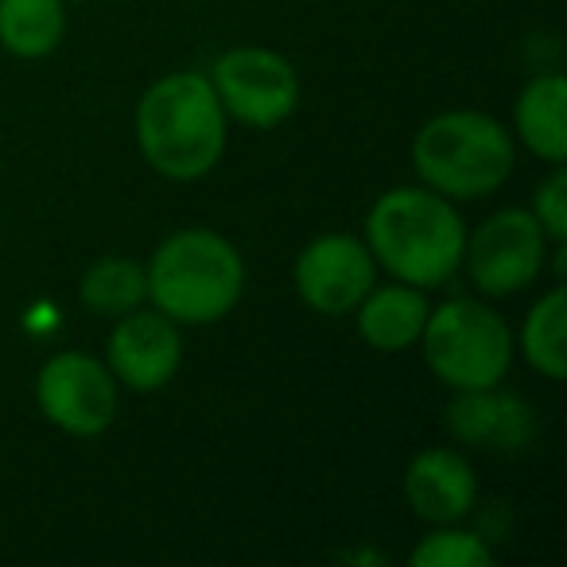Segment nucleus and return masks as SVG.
I'll list each match as a JSON object with an SVG mask.
<instances>
[{
    "instance_id": "f257e3e1",
    "label": "nucleus",
    "mask_w": 567,
    "mask_h": 567,
    "mask_svg": "<svg viewBox=\"0 0 567 567\" xmlns=\"http://www.w3.org/2000/svg\"><path fill=\"white\" fill-rule=\"evenodd\" d=\"M141 152L167 179H203L226 148V110L210 79L179 71L148 86L136 105Z\"/></svg>"
},
{
    "instance_id": "f03ea898",
    "label": "nucleus",
    "mask_w": 567,
    "mask_h": 567,
    "mask_svg": "<svg viewBox=\"0 0 567 567\" xmlns=\"http://www.w3.org/2000/svg\"><path fill=\"white\" fill-rule=\"evenodd\" d=\"M365 249L381 268L412 288H440L463 265L466 229L435 190L396 187L373 203L365 218Z\"/></svg>"
},
{
    "instance_id": "7ed1b4c3",
    "label": "nucleus",
    "mask_w": 567,
    "mask_h": 567,
    "mask_svg": "<svg viewBox=\"0 0 567 567\" xmlns=\"http://www.w3.org/2000/svg\"><path fill=\"white\" fill-rule=\"evenodd\" d=\"M148 300L172 323L206 327L234 311L245 288V265L237 249L214 229H179L152 257L144 272Z\"/></svg>"
},
{
    "instance_id": "20e7f679",
    "label": "nucleus",
    "mask_w": 567,
    "mask_h": 567,
    "mask_svg": "<svg viewBox=\"0 0 567 567\" xmlns=\"http://www.w3.org/2000/svg\"><path fill=\"white\" fill-rule=\"evenodd\" d=\"M412 164L435 195L482 198L509 179L513 141L486 113H440L412 141Z\"/></svg>"
},
{
    "instance_id": "39448f33",
    "label": "nucleus",
    "mask_w": 567,
    "mask_h": 567,
    "mask_svg": "<svg viewBox=\"0 0 567 567\" xmlns=\"http://www.w3.org/2000/svg\"><path fill=\"white\" fill-rule=\"evenodd\" d=\"M420 339H424V358L432 373L455 393L497 385L513 365V334L505 319L486 303L447 300L443 308L427 311Z\"/></svg>"
},
{
    "instance_id": "423d86ee",
    "label": "nucleus",
    "mask_w": 567,
    "mask_h": 567,
    "mask_svg": "<svg viewBox=\"0 0 567 567\" xmlns=\"http://www.w3.org/2000/svg\"><path fill=\"white\" fill-rule=\"evenodd\" d=\"M210 86L221 110L249 128H272L296 110L300 82L288 59L265 48H237L214 63Z\"/></svg>"
},
{
    "instance_id": "0eeeda50",
    "label": "nucleus",
    "mask_w": 567,
    "mask_h": 567,
    "mask_svg": "<svg viewBox=\"0 0 567 567\" xmlns=\"http://www.w3.org/2000/svg\"><path fill=\"white\" fill-rule=\"evenodd\" d=\"M544 245L548 237L528 210H497L463 245V260L486 296H517L540 276Z\"/></svg>"
},
{
    "instance_id": "6e6552de",
    "label": "nucleus",
    "mask_w": 567,
    "mask_h": 567,
    "mask_svg": "<svg viewBox=\"0 0 567 567\" xmlns=\"http://www.w3.org/2000/svg\"><path fill=\"white\" fill-rule=\"evenodd\" d=\"M40 412L71 435H102L117 416L113 373L90 354H55L35 381Z\"/></svg>"
},
{
    "instance_id": "1a4fd4ad",
    "label": "nucleus",
    "mask_w": 567,
    "mask_h": 567,
    "mask_svg": "<svg viewBox=\"0 0 567 567\" xmlns=\"http://www.w3.org/2000/svg\"><path fill=\"white\" fill-rule=\"evenodd\" d=\"M378 280V260L347 234L316 237L296 260V288L303 303L323 316H350Z\"/></svg>"
},
{
    "instance_id": "9d476101",
    "label": "nucleus",
    "mask_w": 567,
    "mask_h": 567,
    "mask_svg": "<svg viewBox=\"0 0 567 567\" xmlns=\"http://www.w3.org/2000/svg\"><path fill=\"white\" fill-rule=\"evenodd\" d=\"M183 358L179 331L159 311H125L110 334V373L133 393H156L175 378Z\"/></svg>"
},
{
    "instance_id": "9b49d317",
    "label": "nucleus",
    "mask_w": 567,
    "mask_h": 567,
    "mask_svg": "<svg viewBox=\"0 0 567 567\" xmlns=\"http://www.w3.org/2000/svg\"><path fill=\"white\" fill-rule=\"evenodd\" d=\"M404 497H409L416 517L432 520V525H455V520H463L474 509L478 482H474L471 463L458 451L432 447L420 451L409 463Z\"/></svg>"
},
{
    "instance_id": "f8f14e48",
    "label": "nucleus",
    "mask_w": 567,
    "mask_h": 567,
    "mask_svg": "<svg viewBox=\"0 0 567 567\" xmlns=\"http://www.w3.org/2000/svg\"><path fill=\"white\" fill-rule=\"evenodd\" d=\"M447 427L458 443L482 451H517L533 440V412L520 396L489 389H458L447 404Z\"/></svg>"
},
{
    "instance_id": "ddd939ff",
    "label": "nucleus",
    "mask_w": 567,
    "mask_h": 567,
    "mask_svg": "<svg viewBox=\"0 0 567 567\" xmlns=\"http://www.w3.org/2000/svg\"><path fill=\"white\" fill-rule=\"evenodd\" d=\"M427 311L432 308H427L424 292H416L412 284H389V288L373 284L365 300L358 303V334L373 350L396 354V350H409L412 342H420Z\"/></svg>"
},
{
    "instance_id": "4468645a",
    "label": "nucleus",
    "mask_w": 567,
    "mask_h": 567,
    "mask_svg": "<svg viewBox=\"0 0 567 567\" xmlns=\"http://www.w3.org/2000/svg\"><path fill=\"white\" fill-rule=\"evenodd\" d=\"M564 105H567V82L559 74H540L533 79L517 97V133L528 152H536L548 164H564L567 159V125H564Z\"/></svg>"
},
{
    "instance_id": "2eb2a0df",
    "label": "nucleus",
    "mask_w": 567,
    "mask_h": 567,
    "mask_svg": "<svg viewBox=\"0 0 567 567\" xmlns=\"http://www.w3.org/2000/svg\"><path fill=\"white\" fill-rule=\"evenodd\" d=\"M63 0H0V48L20 59H43L63 43Z\"/></svg>"
},
{
    "instance_id": "dca6fc26",
    "label": "nucleus",
    "mask_w": 567,
    "mask_h": 567,
    "mask_svg": "<svg viewBox=\"0 0 567 567\" xmlns=\"http://www.w3.org/2000/svg\"><path fill=\"white\" fill-rule=\"evenodd\" d=\"M82 303L97 316H125L148 296L144 288V268L125 257H105L82 276Z\"/></svg>"
},
{
    "instance_id": "f3484780",
    "label": "nucleus",
    "mask_w": 567,
    "mask_h": 567,
    "mask_svg": "<svg viewBox=\"0 0 567 567\" xmlns=\"http://www.w3.org/2000/svg\"><path fill=\"white\" fill-rule=\"evenodd\" d=\"M520 350L525 362L533 370H540L544 378L564 381L567 358H564V288H551L544 300H536V308L528 311L525 331H520Z\"/></svg>"
},
{
    "instance_id": "a211bd4d",
    "label": "nucleus",
    "mask_w": 567,
    "mask_h": 567,
    "mask_svg": "<svg viewBox=\"0 0 567 567\" xmlns=\"http://www.w3.org/2000/svg\"><path fill=\"white\" fill-rule=\"evenodd\" d=\"M412 564L416 567H489L494 551L486 540L463 528H447V533H432L424 544L412 548Z\"/></svg>"
},
{
    "instance_id": "6ab92c4d",
    "label": "nucleus",
    "mask_w": 567,
    "mask_h": 567,
    "mask_svg": "<svg viewBox=\"0 0 567 567\" xmlns=\"http://www.w3.org/2000/svg\"><path fill=\"white\" fill-rule=\"evenodd\" d=\"M533 218L540 221L544 237H551L556 245L567 241V175L559 164H556V172L540 183V190H536Z\"/></svg>"
}]
</instances>
